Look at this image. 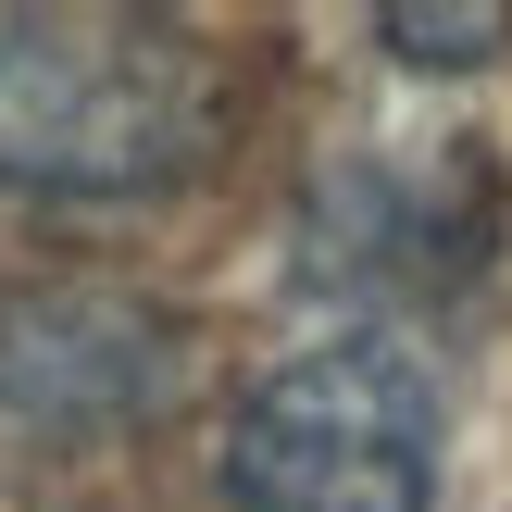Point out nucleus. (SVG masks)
Masks as SVG:
<instances>
[{
  "label": "nucleus",
  "instance_id": "obj_2",
  "mask_svg": "<svg viewBox=\"0 0 512 512\" xmlns=\"http://www.w3.org/2000/svg\"><path fill=\"white\" fill-rule=\"evenodd\" d=\"M238 512H438V375L400 325L288 350L225 425Z\"/></svg>",
  "mask_w": 512,
  "mask_h": 512
},
{
  "label": "nucleus",
  "instance_id": "obj_5",
  "mask_svg": "<svg viewBox=\"0 0 512 512\" xmlns=\"http://www.w3.org/2000/svg\"><path fill=\"white\" fill-rule=\"evenodd\" d=\"M375 38H388L413 75H463V63H500V50H512V13H488V0H450V13L388 0V13H375Z\"/></svg>",
  "mask_w": 512,
  "mask_h": 512
},
{
  "label": "nucleus",
  "instance_id": "obj_1",
  "mask_svg": "<svg viewBox=\"0 0 512 512\" xmlns=\"http://www.w3.org/2000/svg\"><path fill=\"white\" fill-rule=\"evenodd\" d=\"M238 125V75L163 13H0V188L150 200Z\"/></svg>",
  "mask_w": 512,
  "mask_h": 512
},
{
  "label": "nucleus",
  "instance_id": "obj_4",
  "mask_svg": "<svg viewBox=\"0 0 512 512\" xmlns=\"http://www.w3.org/2000/svg\"><path fill=\"white\" fill-rule=\"evenodd\" d=\"M500 188L475 138H375L300 200V275L338 300H438L488 263Z\"/></svg>",
  "mask_w": 512,
  "mask_h": 512
},
{
  "label": "nucleus",
  "instance_id": "obj_3",
  "mask_svg": "<svg viewBox=\"0 0 512 512\" xmlns=\"http://www.w3.org/2000/svg\"><path fill=\"white\" fill-rule=\"evenodd\" d=\"M188 388V325L100 275H0V463H88Z\"/></svg>",
  "mask_w": 512,
  "mask_h": 512
}]
</instances>
